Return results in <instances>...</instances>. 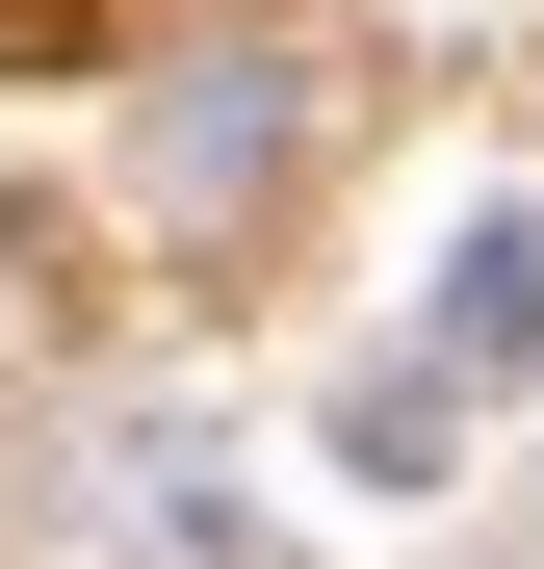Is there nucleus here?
I'll return each mask as SVG.
<instances>
[{
  "instance_id": "f257e3e1",
  "label": "nucleus",
  "mask_w": 544,
  "mask_h": 569,
  "mask_svg": "<svg viewBox=\"0 0 544 569\" xmlns=\"http://www.w3.org/2000/svg\"><path fill=\"white\" fill-rule=\"evenodd\" d=\"M467 362H544V233H518V208L467 233Z\"/></svg>"
}]
</instances>
